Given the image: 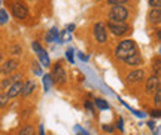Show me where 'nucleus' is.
I'll return each instance as SVG.
<instances>
[{"label": "nucleus", "mask_w": 161, "mask_h": 135, "mask_svg": "<svg viewBox=\"0 0 161 135\" xmlns=\"http://www.w3.org/2000/svg\"><path fill=\"white\" fill-rule=\"evenodd\" d=\"M134 52H137L136 43H134L133 40L127 39V40H122L119 45H118V48L115 49V56L118 60H125L127 56H130L131 54H134Z\"/></svg>", "instance_id": "obj_1"}, {"label": "nucleus", "mask_w": 161, "mask_h": 135, "mask_svg": "<svg viewBox=\"0 0 161 135\" xmlns=\"http://www.w3.org/2000/svg\"><path fill=\"white\" fill-rule=\"evenodd\" d=\"M128 17V11H127L124 6L121 5H114L112 9L109 12V19L110 21H119V23H124Z\"/></svg>", "instance_id": "obj_2"}, {"label": "nucleus", "mask_w": 161, "mask_h": 135, "mask_svg": "<svg viewBox=\"0 0 161 135\" xmlns=\"http://www.w3.org/2000/svg\"><path fill=\"white\" fill-rule=\"evenodd\" d=\"M94 37L98 43H106L108 42V30H106V24L97 23L94 25Z\"/></svg>", "instance_id": "obj_3"}, {"label": "nucleus", "mask_w": 161, "mask_h": 135, "mask_svg": "<svg viewBox=\"0 0 161 135\" xmlns=\"http://www.w3.org/2000/svg\"><path fill=\"white\" fill-rule=\"evenodd\" d=\"M106 28H109L112 34H115V36H124L128 31V25H125L124 23H119V21H110V19Z\"/></svg>", "instance_id": "obj_4"}, {"label": "nucleus", "mask_w": 161, "mask_h": 135, "mask_svg": "<svg viewBox=\"0 0 161 135\" xmlns=\"http://www.w3.org/2000/svg\"><path fill=\"white\" fill-rule=\"evenodd\" d=\"M51 79H52V82H55V83H58V85L66 83L67 76H66V71L63 70V67H60V64H57V65L54 67L52 74H51Z\"/></svg>", "instance_id": "obj_5"}, {"label": "nucleus", "mask_w": 161, "mask_h": 135, "mask_svg": "<svg viewBox=\"0 0 161 135\" xmlns=\"http://www.w3.org/2000/svg\"><path fill=\"white\" fill-rule=\"evenodd\" d=\"M158 88H160V76L152 74V76L148 77V80H146V92H148V94H154Z\"/></svg>", "instance_id": "obj_6"}, {"label": "nucleus", "mask_w": 161, "mask_h": 135, "mask_svg": "<svg viewBox=\"0 0 161 135\" xmlns=\"http://www.w3.org/2000/svg\"><path fill=\"white\" fill-rule=\"evenodd\" d=\"M14 17L18 19H25L29 17V11H27V6H24L23 3H15L14 5Z\"/></svg>", "instance_id": "obj_7"}, {"label": "nucleus", "mask_w": 161, "mask_h": 135, "mask_svg": "<svg viewBox=\"0 0 161 135\" xmlns=\"http://www.w3.org/2000/svg\"><path fill=\"white\" fill-rule=\"evenodd\" d=\"M122 61L125 62L127 65L137 67V65H140V64H143V58H142V55H140L139 52H134V54H131L130 56H127L125 60H122Z\"/></svg>", "instance_id": "obj_8"}, {"label": "nucleus", "mask_w": 161, "mask_h": 135, "mask_svg": "<svg viewBox=\"0 0 161 135\" xmlns=\"http://www.w3.org/2000/svg\"><path fill=\"white\" fill-rule=\"evenodd\" d=\"M31 48H33V49H35V51L37 52V56L40 58V61H42V64L48 67V65H49V58H48V55H46V52L43 51V48H42V46H40L39 43H37V42H33V45H31Z\"/></svg>", "instance_id": "obj_9"}, {"label": "nucleus", "mask_w": 161, "mask_h": 135, "mask_svg": "<svg viewBox=\"0 0 161 135\" xmlns=\"http://www.w3.org/2000/svg\"><path fill=\"white\" fill-rule=\"evenodd\" d=\"M127 80L130 83H140L142 80H145V71L143 70H134L131 73H128Z\"/></svg>", "instance_id": "obj_10"}, {"label": "nucleus", "mask_w": 161, "mask_h": 135, "mask_svg": "<svg viewBox=\"0 0 161 135\" xmlns=\"http://www.w3.org/2000/svg\"><path fill=\"white\" fill-rule=\"evenodd\" d=\"M21 89H23V82H21V80H18V82H14V83L11 85L9 91L6 92V95H8V98L11 100V98H14V96H17L18 94L21 92Z\"/></svg>", "instance_id": "obj_11"}, {"label": "nucleus", "mask_w": 161, "mask_h": 135, "mask_svg": "<svg viewBox=\"0 0 161 135\" xmlns=\"http://www.w3.org/2000/svg\"><path fill=\"white\" fill-rule=\"evenodd\" d=\"M17 68H18V61L17 60H8L0 70H2L5 74H11L12 71H15Z\"/></svg>", "instance_id": "obj_12"}, {"label": "nucleus", "mask_w": 161, "mask_h": 135, "mask_svg": "<svg viewBox=\"0 0 161 135\" xmlns=\"http://www.w3.org/2000/svg\"><path fill=\"white\" fill-rule=\"evenodd\" d=\"M148 19H149V23L152 24H160L161 21V11L160 8H152L148 13Z\"/></svg>", "instance_id": "obj_13"}, {"label": "nucleus", "mask_w": 161, "mask_h": 135, "mask_svg": "<svg viewBox=\"0 0 161 135\" xmlns=\"http://www.w3.org/2000/svg\"><path fill=\"white\" fill-rule=\"evenodd\" d=\"M36 89V83H35V80H27L25 83H23V89H21V95L23 96H29L33 91Z\"/></svg>", "instance_id": "obj_14"}, {"label": "nucleus", "mask_w": 161, "mask_h": 135, "mask_svg": "<svg viewBox=\"0 0 161 135\" xmlns=\"http://www.w3.org/2000/svg\"><path fill=\"white\" fill-rule=\"evenodd\" d=\"M55 39H58V30L57 28H51V31L46 36V40H48V42H54Z\"/></svg>", "instance_id": "obj_15"}, {"label": "nucleus", "mask_w": 161, "mask_h": 135, "mask_svg": "<svg viewBox=\"0 0 161 135\" xmlns=\"http://www.w3.org/2000/svg\"><path fill=\"white\" fill-rule=\"evenodd\" d=\"M18 135H35V129H33V126L27 125V126H24L23 129L19 131V134Z\"/></svg>", "instance_id": "obj_16"}, {"label": "nucleus", "mask_w": 161, "mask_h": 135, "mask_svg": "<svg viewBox=\"0 0 161 135\" xmlns=\"http://www.w3.org/2000/svg\"><path fill=\"white\" fill-rule=\"evenodd\" d=\"M96 106H97L98 108H102V110H104V108H109V104L104 101V100H96Z\"/></svg>", "instance_id": "obj_17"}, {"label": "nucleus", "mask_w": 161, "mask_h": 135, "mask_svg": "<svg viewBox=\"0 0 161 135\" xmlns=\"http://www.w3.org/2000/svg\"><path fill=\"white\" fill-rule=\"evenodd\" d=\"M6 23H8V13H6V11L0 9V24H6Z\"/></svg>", "instance_id": "obj_18"}, {"label": "nucleus", "mask_w": 161, "mask_h": 135, "mask_svg": "<svg viewBox=\"0 0 161 135\" xmlns=\"http://www.w3.org/2000/svg\"><path fill=\"white\" fill-rule=\"evenodd\" d=\"M160 104H161V91L160 88L155 91V106H158L160 107Z\"/></svg>", "instance_id": "obj_19"}, {"label": "nucleus", "mask_w": 161, "mask_h": 135, "mask_svg": "<svg viewBox=\"0 0 161 135\" xmlns=\"http://www.w3.org/2000/svg\"><path fill=\"white\" fill-rule=\"evenodd\" d=\"M51 76H45V79H43V85H45V89L48 91L49 89V86H51Z\"/></svg>", "instance_id": "obj_20"}, {"label": "nucleus", "mask_w": 161, "mask_h": 135, "mask_svg": "<svg viewBox=\"0 0 161 135\" xmlns=\"http://www.w3.org/2000/svg\"><path fill=\"white\" fill-rule=\"evenodd\" d=\"M8 100H9L8 95H2L0 94V107H5L6 104H8Z\"/></svg>", "instance_id": "obj_21"}, {"label": "nucleus", "mask_w": 161, "mask_h": 135, "mask_svg": "<svg viewBox=\"0 0 161 135\" xmlns=\"http://www.w3.org/2000/svg\"><path fill=\"white\" fill-rule=\"evenodd\" d=\"M127 2H128V0H108V3H109V5H124V3H127Z\"/></svg>", "instance_id": "obj_22"}, {"label": "nucleus", "mask_w": 161, "mask_h": 135, "mask_svg": "<svg viewBox=\"0 0 161 135\" xmlns=\"http://www.w3.org/2000/svg\"><path fill=\"white\" fill-rule=\"evenodd\" d=\"M149 2L151 8H160L161 6V0H148Z\"/></svg>", "instance_id": "obj_23"}, {"label": "nucleus", "mask_w": 161, "mask_h": 135, "mask_svg": "<svg viewBox=\"0 0 161 135\" xmlns=\"http://www.w3.org/2000/svg\"><path fill=\"white\" fill-rule=\"evenodd\" d=\"M155 74L157 76H160V70H161V67H160V58H157V61H155Z\"/></svg>", "instance_id": "obj_24"}, {"label": "nucleus", "mask_w": 161, "mask_h": 135, "mask_svg": "<svg viewBox=\"0 0 161 135\" xmlns=\"http://www.w3.org/2000/svg\"><path fill=\"white\" fill-rule=\"evenodd\" d=\"M19 79H21V74H15L14 77H11V82L14 83V82H18Z\"/></svg>", "instance_id": "obj_25"}, {"label": "nucleus", "mask_w": 161, "mask_h": 135, "mask_svg": "<svg viewBox=\"0 0 161 135\" xmlns=\"http://www.w3.org/2000/svg\"><path fill=\"white\" fill-rule=\"evenodd\" d=\"M66 54H67V58H69V61H73V51H67L66 52Z\"/></svg>", "instance_id": "obj_26"}, {"label": "nucleus", "mask_w": 161, "mask_h": 135, "mask_svg": "<svg viewBox=\"0 0 161 135\" xmlns=\"http://www.w3.org/2000/svg\"><path fill=\"white\" fill-rule=\"evenodd\" d=\"M151 116H152V117H158V116H160V112H158V110H155V112H151Z\"/></svg>", "instance_id": "obj_27"}, {"label": "nucleus", "mask_w": 161, "mask_h": 135, "mask_svg": "<svg viewBox=\"0 0 161 135\" xmlns=\"http://www.w3.org/2000/svg\"><path fill=\"white\" fill-rule=\"evenodd\" d=\"M35 67H33V70H35V73L36 74H40V70H39V67H37V64H33Z\"/></svg>", "instance_id": "obj_28"}, {"label": "nucleus", "mask_w": 161, "mask_h": 135, "mask_svg": "<svg viewBox=\"0 0 161 135\" xmlns=\"http://www.w3.org/2000/svg\"><path fill=\"white\" fill-rule=\"evenodd\" d=\"M12 51L15 52V54H19V48H18V46H14V48H12Z\"/></svg>", "instance_id": "obj_29"}, {"label": "nucleus", "mask_w": 161, "mask_h": 135, "mask_svg": "<svg viewBox=\"0 0 161 135\" xmlns=\"http://www.w3.org/2000/svg\"><path fill=\"white\" fill-rule=\"evenodd\" d=\"M73 28H75V25H73V24H72V25H69V27H67V31H72V30H73Z\"/></svg>", "instance_id": "obj_30"}, {"label": "nucleus", "mask_w": 161, "mask_h": 135, "mask_svg": "<svg viewBox=\"0 0 161 135\" xmlns=\"http://www.w3.org/2000/svg\"><path fill=\"white\" fill-rule=\"evenodd\" d=\"M103 129H104V131H108V132H110V131H112V128H109V126H104Z\"/></svg>", "instance_id": "obj_31"}, {"label": "nucleus", "mask_w": 161, "mask_h": 135, "mask_svg": "<svg viewBox=\"0 0 161 135\" xmlns=\"http://www.w3.org/2000/svg\"><path fill=\"white\" fill-rule=\"evenodd\" d=\"M0 62H2V54H0Z\"/></svg>", "instance_id": "obj_32"}, {"label": "nucleus", "mask_w": 161, "mask_h": 135, "mask_svg": "<svg viewBox=\"0 0 161 135\" xmlns=\"http://www.w3.org/2000/svg\"><path fill=\"white\" fill-rule=\"evenodd\" d=\"M0 73H2V70H0Z\"/></svg>", "instance_id": "obj_33"}]
</instances>
